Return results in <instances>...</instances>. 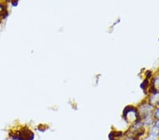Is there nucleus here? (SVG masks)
I'll return each mask as SVG.
<instances>
[{"mask_svg": "<svg viewBox=\"0 0 159 140\" xmlns=\"http://www.w3.org/2000/svg\"><path fill=\"white\" fill-rule=\"evenodd\" d=\"M33 134L30 130H26V131H21L18 134L16 139L18 140H33Z\"/></svg>", "mask_w": 159, "mask_h": 140, "instance_id": "1", "label": "nucleus"}]
</instances>
